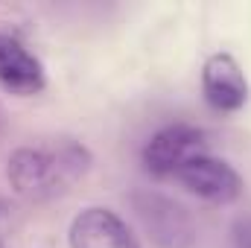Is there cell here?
<instances>
[{
    "instance_id": "8992f818",
    "label": "cell",
    "mask_w": 251,
    "mask_h": 248,
    "mask_svg": "<svg viewBox=\"0 0 251 248\" xmlns=\"http://www.w3.org/2000/svg\"><path fill=\"white\" fill-rule=\"evenodd\" d=\"M70 248H140L137 237L108 207H85L73 216L67 231Z\"/></svg>"
},
{
    "instance_id": "30bf717a",
    "label": "cell",
    "mask_w": 251,
    "mask_h": 248,
    "mask_svg": "<svg viewBox=\"0 0 251 248\" xmlns=\"http://www.w3.org/2000/svg\"><path fill=\"white\" fill-rule=\"evenodd\" d=\"M0 125H3V108H0Z\"/></svg>"
},
{
    "instance_id": "5b68a950",
    "label": "cell",
    "mask_w": 251,
    "mask_h": 248,
    "mask_svg": "<svg viewBox=\"0 0 251 248\" xmlns=\"http://www.w3.org/2000/svg\"><path fill=\"white\" fill-rule=\"evenodd\" d=\"M204 102L219 114H234L249 102V79L231 53H213L201 64Z\"/></svg>"
},
{
    "instance_id": "8fae6325",
    "label": "cell",
    "mask_w": 251,
    "mask_h": 248,
    "mask_svg": "<svg viewBox=\"0 0 251 248\" xmlns=\"http://www.w3.org/2000/svg\"><path fill=\"white\" fill-rule=\"evenodd\" d=\"M0 248H6V246H0Z\"/></svg>"
},
{
    "instance_id": "ba28073f",
    "label": "cell",
    "mask_w": 251,
    "mask_h": 248,
    "mask_svg": "<svg viewBox=\"0 0 251 248\" xmlns=\"http://www.w3.org/2000/svg\"><path fill=\"white\" fill-rule=\"evenodd\" d=\"M12 225H15V207L6 198H0V246H6V237H9Z\"/></svg>"
},
{
    "instance_id": "6da1fadb",
    "label": "cell",
    "mask_w": 251,
    "mask_h": 248,
    "mask_svg": "<svg viewBox=\"0 0 251 248\" xmlns=\"http://www.w3.org/2000/svg\"><path fill=\"white\" fill-rule=\"evenodd\" d=\"M94 167L91 149L67 134L38 137L6 158V181L26 201H53L70 193Z\"/></svg>"
},
{
    "instance_id": "9c48e42d",
    "label": "cell",
    "mask_w": 251,
    "mask_h": 248,
    "mask_svg": "<svg viewBox=\"0 0 251 248\" xmlns=\"http://www.w3.org/2000/svg\"><path fill=\"white\" fill-rule=\"evenodd\" d=\"M234 240H237V248H251V219H237Z\"/></svg>"
},
{
    "instance_id": "52a82bcc",
    "label": "cell",
    "mask_w": 251,
    "mask_h": 248,
    "mask_svg": "<svg viewBox=\"0 0 251 248\" xmlns=\"http://www.w3.org/2000/svg\"><path fill=\"white\" fill-rule=\"evenodd\" d=\"M0 85L18 97H32L47 88L44 64L21 38L6 29H0Z\"/></svg>"
},
{
    "instance_id": "277c9868",
    "label": "cell",
    "mask_w": 251,
    "mask_h": 248,
    "mask_svg": "<svg viewBox=\"0 0 251 248\" xmlns=\"http://www.w3.org/2000/svg\"><path fill=\"white\" fill-rule=\"evenodd\" d=\"M173 178H178L193 196H199L210 204H234L243 196L240 173L228 161L213 158L210 152H201V155L190 158Z\"/></svg>"
},
{
    "instance_id": "7a4b0ae2",
    "label": "cell",
    "mask_w": 251,
    "mask_h": 248,
    "mask_svg": "<svg viewBox=\"0 0 251 248\" xmlns=\"http://www.w3.org/2000/svg\"><path fill=\"white\" fill-rule=\"evenodd\" d=\"M207 143L210 140L201 128L190 123H170L146 140L140 152V164L155 178H173L190 158L207 152Z\"/></svg>"
},
{
    "instance_id": "3957f363",
    "label": "cell",
    "mask_w": 251,
    "mask_h": 248,
    "mask_svg": "<svg viewBox=\"0 0 251 248\" xmlns=\"http://www.w3.org/2000/svg\"><path fill=\"white\" fill-rule=\"evenodd\" d=\"M134 213L140 216L149 240L158 248H190L196 240V228L190 213L161 193H134Z\"/></svg>"
}]
</instances>
